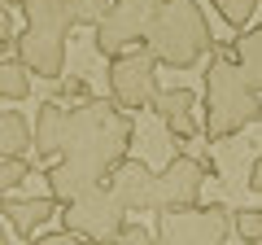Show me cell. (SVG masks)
<instances>
[{
    "label": "cell",
    "instance_id": "cell-1",
    "mask_svg": "<svg viewBox=\"0 0 262 245\" xmlns=\"http://www.w3.org/2000/svg\"><path fill=\"white\" fill-rule=\"evenodd\" d=\"M131 132H136V122L122 105H114V96L110 101L105 96L75 101L70 114H66L61 153L44 171L48 193L57 201H70L79 193L105 184L114 175V167L131 153Z\"/></svg>",
    "mask_w": 262,
    "mask_h": 245
},
{
    "label": "cell",
    "instance_id": "cell-2",
    "mask_svg": "<svg viewBox=\"0 0 262 245\" xmlns=\"http://www.w3.org/2000/svg\"><path fill=\"white\" fill-rule=\"evenodd\" d=\"M210 66H206V140H227V136H241L245 127L262 118V101L258 88L245 79V70L236 66V57L227 53L223 44L214 39L210 48Z\"/></svg>",
    "mask_w": 262,
    "mask_h": 245
},
{
    "label": "cell",
    "instance_id": "cell-3",
    "mask_svg": "<svg viewBox=\"0 0 262 245\" xmlns=\"http://www.w3.org/2000/svg\"><path fill=\"white\" fill-rule=\"evenodd\" d=\"M144 48L158 66L188 70L201 62V53L214 48V31H210V18L201 13L196 0H162L149 31H144Z\"/></svg>",
    "mask_w": 262,
    "mask_h": 245
},
{
    "label": "cell",
    "instance_id": "cell-4",
    "mask_svg": "<svg viewBox=\"0 0 262 245\" xmlns=\"http://www.w3.org/2000/svg\"><path fill=\"white\" fill-rule=\"evenodd\" d=\"M22 39L18 44V57L27 62L31 75L39 79H61L66 70V39H70V0H22Z\"/></svg>",
    "mask_w": 262,
    "mask_h": 245
},
{
    "label": "cell",
    "instance_id": "cell-5",
    "mask_svg": "<svg viewBox=\"0 0 262 245\" xmlns=\"http://www.w3.org/2000/svg\"><path fill=\"white\" fill-rule=\"evenodd\" d=\"M153 236L170 245H223L232 241V210L210 201H192V206H175V210H158Z\"/></svg>",
    "mask_w": 262,
    "mask_h": 245
},
{
    "label": "cell",
    "instance_id": "cell-6",
    "mask_svg": "<svg viewBox=\"0 0 262 245\" xmlns=\"http://www.w3.org/2000/svg\"><path fill=\"white\" fill-rule=\"evenodd\" d=\"M122 223H127V210L110 193V184H96V189L61 201V228H70L79 241H110Z\"/></svg>",
    "mask_w": 262,
    "mask_h": 245
},
{
    "label": "cell",
    "instance_id": "cell-7",
    "mask_svg": "<svg viewBox=\"0 0 262 245\" xmlns=\"http://www.w3.org/2000/svg\"><path fill=\"white\" fill-rule=\"evenodd\" d=\"M158 92H162L158 88V62L149 57L144 44L110 57V96H114V105L136 114V110H149Z\"/></svg>",
    "mask_w": 262,
    "mask_h": 245
},
{
    "label": "cell",
    "instance_id": "cell-8",
    "mask_svg": "<svg viewBox=\"0 0 262 245\" xmlns=\"http://www.w3.org/2000/svg\"><path fill=\"white\" fill-rule=\"evenodd\" d=\"M158 5L162 0H110L105 18L92 27L96 31V53L118 57V53H127V48H140L153 13H158Z\"/></svg>",
    "mask_w": 262,
    "mask_h": 245
},
{
    "label": "cell",
    "instance_id": "cell-9",
    "mask_svg": "<svg viewBox=\"0 0 262 245\" xmlns=\"http://www.w3.org/2000/svg\"><path fill=\"white\" fill-rule=\"evenodd\" d=\"M214 175L210 158H196V153L179 149L166 167L158 171V210H175V206H192L201 201V184ZM153 210V215H158Z\"/></svg>",
    "mask_w": 262,
    "mask_h": 245
},
{
    "label": "cell",
    "instance_id": "cell-10",
    "mask_svg": "<svg viewBox=\"0 0 262 245\" xmlns=\"http://www.w3.org/2000/svg\"><path fill=\"white\" fill-rule=\"evenodd\" d=\"M105 184H110V193L122 201L127 215H136V210H158V171H153L149 162H140V158L127 153Z\"/></svg>",
    "mask_w": 262,
    "mask_h": 245
},
{
    "label": "cell",
    "instance_id": "cell-11",
    "mask_svg": "<svg viewBox=\"0 0 262 245\" xmlns=\"http://www.w3.org/2000/svg\"><path fill=\"white\" fill-rule=\"evenodd\" d=\"M61 210V201L48 193V197H0V219L9 223V232L18 236V241H35L39 228L48 223V219Z\"/></svg>",
    "mask_w": 262,
    "mask_h": 245
},
{
    "label": "cell",
    "instance_id": "cell-12",
    "mask_svg": "<svg viewBox=\"0 0 262 245\" xmlns=\"http://www.w3.org/2000/svg\"><path fill=\"white\" fill-rule=\"evenodd\" d=\"M153 114L166 122V132L179 140H192L201 132V118H196V92L192 88H162L153 96Z\"/></svg>",
    "mask_w": 262,
    "mask_h": 245
},
{
    "label": "cell",
    "instance_id": "cell-13",
    "mask_svg": "<svg viewBox=\"0 0 262 245\" xmlns=\"http://www.w3.org/2000/svg\"><path fill=\"white\" fill-rule=\"evenodd\" d=\"M66 114H70V101H44L35 114V127H31V149L35 158L53 162L61 153V132H66Z\"/></svg>",
    "mask_w": 262,
    "mask_h": 245
},
{
    "label": "cell",
    "instance_id": "cell-14",
    "mask_svg": "<svg viewBox=\"0 0 262 245\" xmlns=\"http://www.w3.org/2000/svg\"><path fill=\"white\" fill-rule=\"evenodd\" d=\"M227 53L236 57V66L245 70V79H249L253 88L262 92V27H253V31H245L241 39H236Z\"/></svg>",
    "mask_w": 262,
    "mask_h": 245
},
{
    "label": "cell",
    "instance_id": "cell-15",
    "mask_svg": "<svg viewBox=\"0 0 262 245\" xmlns=\"http://www.w3.org/2000/svg\"><path fill=\"white\" fill-rule=\"evenodd\" d=\"M31 127L18 110H0V158H27Z\"/></svg>",
    "mask_w": 262,
    "mask_h": 245
},
{
    "label": "cell",
    "instance_id": "cell-16",
    "mask_svg": "<svg viewBox=\"0 0 262 245\" xmlns=\"http://www.w3.org/2000/svg\"><path fill=\"white\" fill-rule=\"evenodd\" d=\"M0 96L5 101H27L31 96V70L27 62H0Z\"/></svg>",
    "mask_w": 262,
    "mask_h": 245
},
{
    "label": "cell",
    "instance_id": "cell-17",
    "mask_svg": "<svg viewBox=\"0 0 262 245\" xmlns=\"http://www.w3.org/2000/svg\"><path fill=\"white\" fill-rule=\"evenodd\" d=\"M210 5H214V13H219L232 31H241L245 22L253 18V9H258V0H210Z\"/></svg>",
    "mask_w": 262,
    "mask_h": 245
},
{
    "label": "cell",
    "instance_id": "cell-18",
    "mask_svg": "<svg viewBox=\"0 0 262 245\" xmlns=\"http://www.w3.org/2000/svg\"><path fill=\"white\" fill-rule=\"evenodd\" d=\"M232 232L241 236V241H253V245H258V241H262V210H253V206L236 210V215H232Z\"/></svg>",
    "mask_w": 262,
    "mask_h": 245
},
{
    "label": "cell",
    "instance_id": "cell-19",
    "mask_svg": "<svg viewBox=\"0 0 262 245\" xmlns=\"http://www.w3.org/2000/svg\"><path fill=\"white\" fill-rule=\"evenodd\" d=\"M22 179H31V162L27 158H0V197L13 193Z\"/></svg>",
    "mask_w": 262,
    "mask_h": 245
},
{
    "label": "cell",
    "instance_id": "cell-20",
    "mask_svg": "<svg viewBox=\"0 0 262 245\" xmlns=\"http://www.w3.org/2000/svg\"><path fill=\"white\" fill-rule=\"evenodd\" d=\"M105 9H110V0H70L75 27H96V22L105 18Z\"/></svg>",
    "mask_w": 262,
    "mask_h": 245
},
{
    "label": "cell",
    "instance_id": "cell-21",
    "mask_svg": "<svg viewBox=\"0 0 262 245\" xmlns=\"http://www.w3.org/2000/svg\"><path fill=\"white\" fill-rule=\"evenodd\" d=\"M110 241H140V245H144V241H158V236H153L149 228H140V223H122Z\"/></svg>",
    "mask_w": 262,
    "mask_h": 245
},
{
    "label": "cell",
    "instance_id": "cell-22",
    "mask_svg": "<svg viewBox=\"0 0 262 245\" xmlns=\"http://www.w3.org/2000/svg\"><path fill=\"white\" fill-rule=\"evenodd\" d=\"M88 96H92V88H88L83 79H66V96L61 101H88Z\"/></svg>",
    "mask_w": 262,
    "mask_h": 245
},
{
    "label": "cell",
    "instance_id": "cell-23",
    "mask_svg": "<svg viewBox=\"0 0 262 245\" xmlns=\"http://www.w3.org/2000/svg\"><path fill=\"white\" fill-rule=\"evenodd\" d=\"M5 44H13V22H9V9L0 5V48Z\"/></svg>",
    "mask_w": 262,
    "mask_h": 245
},
{
    "label": "cell",
    "instance_id": "cell-24",
    "mask_svg": "<svg viewBox=\"0 0 262 245\" xmlns=\"http://www.w3.org/2000/svg\"><path fill=\"white\" fill-rule=\"evenodd\" d=\"M249 189H253V193H262V153L253 158V167H249Z\"/></svg>",
    "mask_w": 262,
    "mask_h": 245
},
{
    "label": "cell",
    "instance_id": "cell-25",
    "mask_svg": "<svg viewBox=\"0 0 262 245\" xmlns=\"http://www.w3.org/2000/svg\"><path fill=\"white\" fill-rule=\"evenodd\" d=\"M5 236H9V223H5V219H0V241H5Z\"/></svg>",
    "mask_w": 262,
    "mask_h": 245
},
{
    "label": "cell",
    "instance_id": "cell-26",
    "mask_svg": "<svg viewBox=\"0 0 262 245\" xmlns=\"http://www.w3.org/2000/svg\"><path fill=\"white\" fill-rule=\"evenodd\" d=\"M0 5H22V0H0Z\"/></svg>",
    "mask_w": 262,
    "mask_h": 245
}]
</instances>
